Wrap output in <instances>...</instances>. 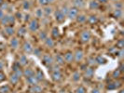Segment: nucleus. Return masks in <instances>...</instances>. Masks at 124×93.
Segmentation results:
<instances>
[{"label":"nucleus","mask_w":124,"mask_h":93,"mask_svg":"<svg viewBox=\"0 0 124 93\" xmlns=\"http://www.w3.org/2000/svg\"><path fill=\"white\" fill-rule=\"evenodd\" d=\"M78 15V8H77L76 7H69L68 13H67V17L70 20H76V18Z\"/></svg>","instance_id":"f257e3e1"},{"label":"nucleus","mask_w":124,"mask_h":93,"mask_svg":"<svg viewBox=\"0 0 124 93\" xmlns=\"http://www.w3.org/2000/svg\"><path fill=\"white\" fill-rule=\"evenodd\" d=\"M42 62H43L44 65H46L47 67L50 66L52 63H54V59L49 54H45L42 58Z\"/></svg>","instance_id":"f03ea898"},{"label":"nucleus","mask_w":124,"mask_h":93,"mask_svg":"<svg viewBox=\"0 0 124 93\" xmlns=\"http://www.w3.org/2000/svg\"><path fill=\"white\" fill-rule=\"evenodd\" d=\"M23 69L21 67V65H20V63L19 62H15V63H13L12 65V73H14L15 74H17L19 77H21V76H23Z\"/></svg>","instance_id":"7ed1b4c3"},{"label":"nucleus","mask_w":124,"mask_h":93,"mask_svg":"<svg viewBox=\"0 0 124 93\" xmlns=\"http://www.w3.org/2000/svg\"><path fill=\"white\" fill-rule=\"evenodd\" d=\"M91 36H92V35H91V32L90 31H88V30L83 31L80 34L81 42H83V43H87V42H89L90 39H91Z\"/></svg>","instance_id":"20e7f679"},{"label":"nucleus","mask_w":124,"mask_h":93,"mask_svg":"<svg viewBox=\"0 0 124 93\" xmlns=\"http://www.w3.org/2000/svg\"><path fill=\"white\" fill-rule=\"evenodd\" d=\"M39 28V22L37 19H33L29 22V29L31 32H37Z\"/></svg>","instance_id":"39448f33"},{"label":"nucleus","mask_w":124,"mask_h":93,"mask_svg":"<svg viewBox=\"0 0 124 93\" xmlns=\"http://www.w3.org/2000/svg\"><path fill=\"white\" fill-rule=\"evenodd\" d=\"M83 56H84V53H83L82 50L78 49V50H76V52L74 53V61H76V62H81L82 59H83Z\"/></svg>","instance_id":"423d86ee"},{"label":"nucleus","mask_w":124,"mask_h":93,"mask_svg":"<svg viewBox=\"0 0 124 93\" xmlns=\"http://www.w3.org/2000/svg\"><path fill=\"white\" fill-rule=\"evenodd\" d=\"M54 17H55V20L58 22H62L65 20V16L62 14L60 9H57L54 12Z\"/></svg>","instance_id":"0eeeda50"},{"label":"nucleus","mask_w":124,"mask_h":93,"mask_svg":"<svg viewBox=\"0 0 124 93\" xmlns=\"http://www.w3.org/2000/svg\"><path fill=\"white\" fill-rule=\"evenodd\" d=\"M23 48L24 52L27 53V54H30V53L33 52V46H32V44L30 43V42H28V41H25L24 43H23Z\"/></svg>","instance_id":"6e6552de"},{"label":"nucleus","mask_w":124,"mask_h":93,"mask_svg":"<svg viewBox=\"0 0 124 93\" xmlns=\"http://www.w3.org/2000/svg\"><path fill=\"white\" fill-rule=\"evenodd\" d=\"M63 58H64V61L66 62L71 63V62H74V53H73L72 51H67V52L64 54Z\"/></svg>","instance_id":"1a4fd4ad"},{"label":"nucleus","mask_w":124,"mask_h":93,"mask_svg":"<svg viewBox=\"0 0 124 93\" xmlns=\"http://www.w3.org/2000/svg\"><path fill=\"white\" fill-rule=\"evenodd\" d=\"M51 78L52 80L55 82H59L60 80H62V74L59 71V72H52L51 73Z\"/></svg>","instance_id":"9d476101"},{"label":"nucleus","mask_w":124,"mask_h":93,"mask_svg":"<svg viewBox=\"0 0 124 93\" xmlns=\"http://www.w3.org/2000/svg\"><path fill=\"white\" fill-rule=\"evenodd\" d=\"M94 74V69L93 68V66H90V67H87L85 69V73H84V75L86 78H92Z\"/></svg>","instance_id":"9b49d317"},{"label":"nucleus","mask_w":124,"mask_h":93,"mask_svg":"<svg viewBox=\"0 0 124 93\" xmlns=\"http://www.w3.org/2000/svg\"><path fill=\"white\" fill-rule=\"evenodd\" d=\"M26 82H27L28 85H30V86H35V85H37V84H38V81H37V77L35 76V74L30 76V77H27V78H26Z\"/></svg>","instance_id":"f8f14e48"},{"label":"nucleus","mask_w":124,"mask_h":93,"mask_svg":"<svg viewBox=\"0 0 124 93\" xmlns=\"http://www.w3.org/2000/svg\"><path fill=\"white\" fill-rule=\"evenodd\" d=\"M35 76L37 77V79L38 82H41V81H43L45 79V76H44V74L43 72L40 70V69H37V71H36V73H35Z\"/></svg>","instance_id":"ddd939ff"},{"label":"nucleus","mask_w":124,"mask_h":93,"mask_svg":"<svg viewBox=\"0 0 124 93\" xmlns=\"http://www.w3.org/2000/svg\"><path fill=\"white\" fill-rule=\"evenodd\" d=\"M54 62L59 65H62L64 63V58L62 54H56L55 58H54Z\"/></svg>","instance_id":"4468645a"},{"label":"nucleus","mask_w":124,"mask_h":93,"mask_svg":"<svg viewBox=\"0 0 124 93\" xmlns=\"http://www.w3.org/2000/svg\"><path fill=\"white\" fill-rule=\"evenodd\" d=\"M35 74V72L33 71V69L32 68H25L23 71V75L25 76V78H27V77H30L32 75H34Z\"/></svg>","instance_id":"2eb2a0df"},{"label":"nucleus","mask_w":124,"mask_h":93,"mask_svg":"<svg viewBox=\"0 0 124 93\" xmlns=\"http://www.w3.org/2000/svg\"><path fill=\"white\" fill-rule=\"evenodd\" d=\"M19 80H20V77H19L17 74H15L14 73H11L10 74V76H9V81L12 85H16L18 84Z\"/></svg>","instance_id":"dca6fc26"},{"label":"nucleus","mask_w":124,"mask_h":93,"mask_svg":"<svg viewBox=\"0 0 124 93\" xmlns=\"http://www.w3.org/2000/svg\"><path fill=\"white\" fill-rule=\"evenodd\" d=\"M4 32L6 33L7 36H13V35L15 34V30H14V28H13L12 26H10V25L6 26V27H5V29H4Z\"/></svg>","instance_id":"f3484780"},{"label":"nucleus","mask_w":124,"mask_h":93,"mask_svg":"<svg viewBox=\"0 0 124 93\" xmlns=\"http://www.w3.org/2000/svg\"><path fill=\"white\" fill-rule=\"evenodd\" d=\"M43 91V88L39 85H35L30 87V92L31 93H41Z\"/></svg>","instance_id":"a211bd4d"},{"label":"nucleus","mask_w":124,"mask_h":93,"mask_svg":"<svg viewBox=\"0 0 124 93\" xmlns=\"http://www.w3.org/2000/svg\"><path fill=\"white\" fill-rule=\"evenodd\" d=\"M88 22L90 23V24H96L97 22H98V17L96 16V15H91V16H89V18L87 19Z\"/></svg>","instance_id":"6ab92c4d"},{"label":"nucleus","mask_w":124,"mask_h":93,"mask_svg":"<svg viewBox=\"0 0 124 93\" xmlns=\"http://www.w3.org/2000/svg\"><path fill=\"white\" fill-rule=\"evenodd\" d=\"M18 62L20 63L21 66H25V65H27V63H28V59H27V57L25 55H22V56H20Z\"/></svg>","instance_id":"aec40b11"},{"label":"nucleus","mask_w":124,"mask_h":93,"mask_svg":"<svg viewBox=\"0 0 124 93\" xmlns=\"http://www.w3.org/2000/svg\"><path fill=\"white\" fill-rule=\"evenodd\" d=\"M95 62L96 64H99V65H103V64H106V60L101 55H98L96 58H95Z\"/></svg>","instance_id":"412c9836"},{"label":"nucleus","mask_w":124,"mask_h":93,"mask_svg":"<svg viewBox=\"0 0 124 93\" xmlns=\"http://www.w3.org/2000/svg\"><path fill=\"white\" fill-rule=\"evenodd\" d=\"M113 17L115 19H117V20H118V19H121L122 18V10L121 9H118V8H116L114 11H113Z\"/></svg>","instance_id":"4be33fe9"},{"label":"nucleus","mask_w":124,"mask_h":93,"mask_svg":"<svg viewBox=\"0 0 124 93\" xmlns=\"http://www.w3.org/2000/svg\"><path fill=\"white\" fill-rule=\"evenodd\" d=\"M44 43L45 45L48 47V48H53L54 47V41L52 38H50V37H47L45 40H44Z\"/></svg>","instance_id":"5701e85b"},{"label":"nucleus","mask_w":124,"mask_h":93,"mask_svg":"<svg viewBox=\"0 0 124 93\" xmlns=\"http://www.w3.org/2000/svg\"><path fill=\"white\" fill-rule=\"evenodd\" d=\"M49 71L50 72H59L60 71V65L57 63H52L50 66H49Z\"/></svg>","instance_id":"b1692460"},{"label":"nucleus","mask_w":124,"mask_h":93,"mask_svg":"<svg viewBox=\"0 0 124 93\" xmlns=\"http://www.w3.org/2000/svg\"><path fill=\"white\" fill-rule=\"evenodd\" d=\"M90 8L91 9H97L98 7H100V4L96 1V0H92L91 2H90Z\"/></svg>","instance_id":"393cba45"},{"label":"nucleus","mask_w":124,"mask_h":93,"mask_svg":"<svg viewBox=\"0 0 124 93\" xmlns=\"http://www.w3.org/2000/svg\"><path fill=\"white\" fill-rule=\"evenodd\" d=\"M0 23L3 24L4 26H8L9 22H8V15H4L3 18L0 20Z\"/></svg>","instance_id":"a878e982"},{"label":"nucleus","mask_w":124,"mask_h":93,"mask_svg":"<svg viewBox=\"0 0 124 93\" xmlns=\"http://www.w3.org/2000/svg\"><path fill=\"white\" fill-rule=\"evenodd\" d=\"M10 47H11L12 49H17V48H18V47H19L18 38L14 37V38H12V39L10 40Z\"/></svg>","instance_id":"bb28decb"},{"label":"nucleus","mask_w":124,"mask_h":93,"mask_svg":"<svg viewBox=\"0 0 124 93\" xmlns=\"http://www.w3.org/2000/svg\"><path fill=\"white\" fill-rule=\"evenodd\" d=\"M51 35L53 38H58L60 36V31H59V28L58 27H53L52 28V31H51Z\"/></svg>","instance_id":"cd10ccee"},{"label":"nucleus","mask_w":124,"mask_h":93,"mask_svg":"<svg viewBox=\"0 0 124 93\" xmlns=\"http://www.w3.org/2000/svg\"><path fill=\"white\" fill-rule=\"evenodd\" d=\"M26 28L25 27H20L19 28V30H18V32H17V35H18V36H20V37H23V36H24L25 35H26Z\"/></svg>","instance_id":"c85d7f7f"},{"label":"nucleus","mask_w":124,"mask_h":93,"mask_svg":"<svg viewBox=\"0 0 124 93\" xmlns=\"http://www.w3.org/2000/svg\"><path fill=\"white\" fill-rule=\"evenodd\" d=\"M121 74H122V73H121V72L117 68L116 70H114V71H113V73H112V77H113L114 79H118V78L120 77Z\"/></svg>","instance_id":"c756f323"},{"label":"nucleus","mask_w":124,"mask_h":93,"mask_svg":"<svg viewBox=\"0 0 124 93\" xmlns=\"http://www.w3.org/2000/svg\"><path fill=\"white\" fill-rule=\"evenodd\" d=\"M76 20H77V21L78 23H83V22H85L87 21V17L85 15H78V17L76 18Z\"/></svg>","instance_id":"7c9ffc66"},{"label":"nucleus","mask_w":124,"mask_h":93,"mask_svg":"<svg viewBox=\"0 0 124 93\" xmlns=\"http://www.w3.org/2000/svg\"><path fill=\"white\" fill-rule=\"evenodd\" d=\"M43 13H44V15H46V16H50V14L52 13V7H51L46 6L43 8Z\"/></svg>","instance_id":"2f4dec72"},{"label":"nucleus","mask_w":124,"mask_h":93,"mask_svg":"<svg viewBox=\"0 0 124 93\" xmlns=\"http://www.w3.org/2000/svg\"><path fill=\"white\" fill-rule=\"evenodd\" d=\"M74 5L77 8H80L84 6V0H74Z\"/></svg>","instance_id":"473e14b6"},{"label":"nucleus","mask_w":124,"mask_h":93,"mask_svg":"<svg viewBox=\"0 0 124 93\" xmlns=\"http://www.w3.org/2000/svg\"><path fill=\"white\" fill-rule=\"evenodd\" d=\"M80 79V74L79 72H74L73 74H72V80L75 81V82H78Z\"/></svg>","instance_id":"72a5a7b5"},{"label":"nucleus","mask_w":124,"mask_h":93,"mask_svg":"<svg viewBox=\"0 0 124 93\" xmlns=\"http://www.w3.org/2000/svg\"><path fill=\"white\" fill-rule=\"evenodd\" d=\"M47 37H48V35H47V33L45 31L39 32V34H38V38H39L41 41H44Z\"/></svg>","instance_id":"f704fd0d"},{"label":"nucleus","mask_w":124,"mask_h":93,"mask_svg":"<svg viewBox=\"0 0 124 93\" xmlns=\"http://www.w3.org/2000/svg\"><path fill=\"white\" fill-rule=\"evenodd\" d=\"M116 47L118 48V50H120V49H123L124 47V40L121 38V39H119L118 41H117V43H116Z\"/></svg>","instance_id":"c9c22d12"},{"label":"nucleus","mask_w":124,"mask_h":93,"mask_svg":"<svg viewBox=\"0 0 124 93\" xmlns=\"http://www.w3.org/2000/svg\"><path fill=\"white\" fill-rule=\"evenodd\" d=\"M36 16H37L38 19L43 18V16H44L43 9H41V8H37V11H36Z\"/></svg>","instance_id":"e433bc0d"},{"label":"nucleus","mask_w":124,"mask_h":93,"mask_svg":"<svg viewBox=\"0 0 124 93\" xmlns=\"http://www.w3.org/2000/svg\"><path fill=\"white\" fill-rule=\"evenodd\" d=\"M33 53H34V55H36L37 57H40L41 54H42V51L38 48H35V49H33Z\"/></svg>","instance_id":"4c0bfd02"},{"label":"nucleus","mask_w":124,"mask_h":93,"mask_svg":"<svg viewBox=\"0 0 124 93\" xmlns=\"http://www.w3.org/2000/svg\"><path fill=\"white\" fill-rule=\"evenodd\" d=\"M106 88H107L108 90H114V89H117L116 85H115V83H114V82H110V83H108V84H107V86H106Z\"/></svg>","instance_id":"58836bf2"},{"label":"nucleus","mask_w":124,"mask_h":93,"mask_svg":"<svg viewBox=\"0 0 124 93\" xmlns=\"http://www.w3.org/2000/svg\"><path fill=\"white\" fill-rule=\"evenodd\" d=\"M9 91L8 86H1L0 87V93H8Z\"/></svg>","instance_id":"ea45409f"},{"label":"nucleus","mask_w":124,"mask_h":93,"mask_svg":"<svg viewBox=\"0 0 124 93\" xmlns=\"http://www.w3.org/2000/svg\"><path fill=\"white\" fill-rule=\"evenodd\" d=\"M61 11H62V13L64 15V16H66L67 15V13H68V10H69V7L66 5H64V6L62 7V8L60 9Z\"/></svg>","instance_id":"a19ab883"},{"label":"nucleus","mask_w":124,"mask_h":93,"mask_svg":"<svg viewBox=\"0 0 124 93\" xmlns=\"http://www.w3.org/2000/svg\"><path fill=\"white\" fill-rule=\"evenodd\" d=\"M30 2L29 1H27V0H25L23 1V9L24 10H28L29 8H30Z\"/></svg>","instance_id":"79ce46f5"},{"label":"nucleus","mask_w":124,"mask_h":93,"mask_svg":"<svg viewBox=\"0 0 124 93\" xmlns=\"http://www.w3.org/2000/svg\"><path fill=\"white\" fill-rule=\"evenodd\" d=\"M15 21H16L15 16H13V15H8V22H9V25L11 26L12 24H14Z\"/></svg>","instance_id":"37998d69"},{"label":"nucleus","mask_w":124,"mask_h":93,"mask_svg":"<svg viewBox=\"0 0 124 93\" xmlns=\"http://www.w3.org/2000/svg\"><path fill=\"white\" fill-rule=\"evenodd\" d=\"M76 93H86V88L83 86H79L76 89Z\"/></svg>","instance_id":"c03bdc74"},{"label":"nucleus","mask_w":124,"mask_h":93,"mask_svg":"<svg viewBox=\"0 0 124 93\" xmlns=\"http://www.w3.org/2000/svg\"><path fill=\"white\" fill-rule=\"evenodd\" d=\"M88 64L91 65V66H93V65H94V64H96L95 59H94V58H89V59H88Z\"/></svg>","instance_id":"a18cd8bd"},{"label":"nucleus","mask_w":124,"mask_h":93,"mask_svg":"<svg viewBox=\"0 0 124 93\" xmlns=\"http://www.w3.org/2000/svg\"><path fill=\"white\" fill-rule=\"evenodd\" d=\"M123 53H124L123 49H120V50H118V51L116 53V55L118 56L119 59H122V57H123Z\"/></svg>","instance_id":"49530a36"},{"label":"nucleus","mask_w":124,"mask_h":93,"mask_svg":"<svg viewBox=\"0 0 124 93\" xmlns=\"http://www.w3.org/2000/svg\"><path fill=\"white\" fill-rule=\"evenodd\" d=\"M38 3H39V5H41V6L43 7H46L48 6L50 3L48 2V0H38Z\"/></svg>","instance_id":"de8ad7c7"},{"label":"nucleus","mask_w":124,"mask_h":93,"mask_svg":"<svg viewBox=\"0 0 124 93\" xmlns=\"http://www.w3.org/2000/svg\"><path fill=\"white\" fill-rule=\"evenodd\" d=\"M118 69L120 71V72H121V73H123V72H124V64H123V62H119Z\"/></svg>","instance_id":"09e8293b"},{"label":"nucleus","mask_w":124,"mask_h":93,"mask_svg":"<svg viewBox=\"0 0 124 93\" xmlns=\"http://www.w3.org/2000/svg\"><path fill=\"white\" fill-rule=\"evenodd\" d=\"M5 79H6V75L2 71H0V82H3Z\"/></svg>","instance_id":"8fccbe9b"},{"label":"nucleus","mask_w":124,"mask_h":93,"mask_svg":"<svg viewBox=\"0 0 124 93\" xmlns=\"http://www.w3.org/2000/svg\"><path fill=\"white\" fill-rule=\"evenodd\" d=\"M8 4L7 3H3L1 6H0V9H2V10H4V9H8Z\"/></svg>","instance_id":"3c124183"},{"label":"nucleus","mask_w":124,"mask_h":93,"mask_svg":"<svg viewBox=\"0 0 124 93\" xmlns=\"http://www.w3.org/2000/svg\"><path fill=\"white\" fill-rule=\"evenodd\" d=\"M115 7H116V8L121 9V7H122V4H121V3H119V2H117V3H115Z\"/></svg>","instance_id":"603ef678"},{"label":"nucleus","mask_w":124,"mask_h":93,"mask_svg":"<svg viewBox=\"0 0 124 93\" xmlns=\"http://www.w3.org/2000/svg\"><path fill=\"white\" fill-rule=\"evenodd\" d=\"M22 16H23V15H22V13L17 12L16 13V15H15V18H17L18 20H21V19H22Z\"/></svg>","instance_id":"864d4df0"},{"label":"nucleus","mask_w":124,"mask_h":93,"mask_svg":"<svg viewBox=\"0 0 124 93\" xmlns=\"http://www.w3.org/2000/svg\"><path fill=\"white\" fill-rule=\"evenodd\" d=\"M98 3H102V4H106V3H107L108 2V0H96Z\"/></svg>","instance_id":"5fc2aeb1"},{"label":"nucleus","mask_w":124,"mask_h":93,"mask_svg":"<svg viewBox=\"0 0 124 93\" xmlns=\"http://www.w3.org/2000/svg\"><path fill=\"white\" fill-rule=\"evenodd\" d=\"M92 93H101V92H100V90L98 88H93V90H92Z\"/></svg>","instance_id":"6e6d98bb"},{"label":"nucleus","mask_w":124,"mask_h":93,"mask_svg":"<svg viewBox=\"0 0 124 93\" xmlns=\"http://www.w3.org/2000/svg\"><path fill=\"white\" fill-rule=\"evenodd\" d=\"M3 68H4V63H3L2 61H0V71H2Z\"/></svg>","instance_id":"4d7b16f0"},{"label":"nucleus","mask_w":124,"mask_h":93,"mask_svg":"<svg viewBox=\"0 0 124 93\" xmlns=\"http://www.w3.org/2000/svg\"><path fill=\"white\" fill-rule=\"evenodd\" d=\"M5 14H4V11L2 10V9H0V20L3 18V16H4Z\"/></svg>","instance_id":"13d9d810"},{"label":"nucleus","mask_w":124,"mask_h":93,"mask_svg":"<svg viewBox=\"0 0 124 93\" xmlns=\"http://www.w3.org/2000/svg\"><path fill=\"white\" fill-rule=\"evenodd\" d=\"M29 17H30V15H25V21H27L29 20Z\"/></svg>","instance_id":"bf43d9fd"},{"label":"nucleus","mask_w":124,"mask_h":93,"mask_svg":"<svg viewBox=\"0 0 124 93\" xmlns=\"http://www.w3.org/2000/svg\"><path fill=\"white\" fill-rule=\"evenodd\" d=\"M54 1H55V0H48V2H49V3H53Z\"/></svg>","instance_id":"052dcab7"},{"label":"nucleus","mask_w":124,"mask_h":93,"mask_svg":"<svg viewBox=\"0 0 124 93\" xmlns=\"http://www.w3.org/2000/svg\"><path fill=\"white\" fill-rule=\"evenodd\" d=\"M3 3H4V0H0V6H1Z\"/></svg>","instance_id":"680f3d73"},{"label":"nucleus","mask_w":124,"mask_h":93,"mask_svg":"<svg viewBox=\"0 0 124 93\" xmlns=\"http://www.w3.org/2000/svg\"><path fill=\"white\" fill-rule=\"evenodd\" d=\"M118 93H124V90L123 89H120V90L118 91Z\"/></svg>","instance_id":"e2e57ef3"},{"label":"nucleus","mask_w":124,"mask_h":93,"mask_svg":"<svg viewBox=\"0 0 124 93\" xmlns=\"http://www.w3.org/2000/svg\"><path fill=\"white\" fill-rule=\"evenodd\" d=\"M113 1H118V0H113Z\"/></svg>","instance_id":"0e129e2a"}]
</instances>
